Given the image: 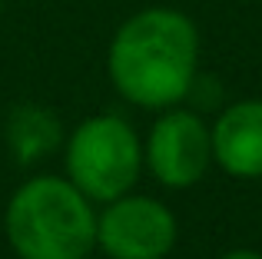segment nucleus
<instances>
[{
    "label": "nucleus",
    "instance_id": "f257e3e1",
    "mask_svg": "<svg viewBox=\"0 0 262 259\" xmlns=\"http://www.w3.org/2000/svg\"><path fill=\"white\" fill-rule=\"evenodd\" d=\"M106 73L113 90L140 110L183 103L199 77V27L176 7H143L116 27Z\"/></svg>",
    "mask_w": 262,
    "mask_h": 259
},
{
    "label": "nucleus",
    "instance_id": "f03ea898",
    "mask_svg": "<svg viewBox=\"0 0 262 259\" xmlns=\"http://www.w3.org/2000/svg\"><path fill=\"white\" fill-rule=\"evenodd\" d=\"M4 233L17 259H86L96 249V203L67 176H30L7 200Z\"/></svg>",
    "mask_w": 262,
    "mask_h": 259
},
{
    "label": "nucleus",
    "instance_id": "7ed1b4c3",
    "mask_svg": "<svg viewBox=\"0 0 262 259\" xmlns=\"http://www.w3.org/2000/svg\"><path fill=\"white\" fill-rule=\"evenodd\" d=\"M143 173V140L120 113H96L63 140V176L93 203L129 193Z\"/></svg>",
    "mask_w": 262,
    "mask_h": 259
},
{
    "label": "nucleus",
    "instance_id": "20e7f679",
    "mask_svg": "<svg viewBox=\"0 0 262 259\" xmlns=\"http://www.w3.org/2000/svg\"><path fill=\"white\" fill-rule=\"evenodd\" d=\"M179 243V220L166 203L123 193L96 213V246L106 259H166Z\"/></svg>",
    "mask_w": 262,
    "mask_h": 259
},
{
    "label": "nucleus",
    "instance_id": "39448f33",
    "mask_svg": "<svg viewBox=\"0 0 262 259\" xmlns=\"http://www.w3.org/2000/svg\"><path fill=\"white\" fill-rule=\"evenodd\" d=\"M212 166V133L196 110L183 103L160 110L143 140V169L166 189H189Z\"/></svg>",
    "mask_w": 262,
    "mask_h": 259
},
{
    "label": "nucleus",
    "instance_id": "423d86ee",
    "mask_svg": "<svg viewBox=\"0 0 262 259\" xmlns=\"http://www.w3.org/2000/svg\"><path fill=\"white\" fill-rule=\"evenodd\" d=\"M212 163L232 180H262V100L229 103L209 123Z\"/></svg>",
    "mask_w": 262,
    "mask_h": 259
},
{
    "label": "nucleus",
    "instance_id": "0eeeda50",
    "mask_svg": "<svg viewBox=\"0 0 262 259\" xmlns=\"http://www.w3.org/2000/svg\"><path fill=\"white\" fill-rule=\"evenodd\" d=\"M7 146L20 166L50 156L57 146H63V126L57 113L40 103H20L7 117Z\"/></svg>",
    "mask_w": 262,
    "mask_h": 259
},
{
    "label": "nucleus",
    "instance_id": "6e6552de",
    "mask_svg": "<svg viewBox=\"0 0 262 259\" xmlns=\"http://www.w3.org/2000/svg\"><path fill=\"white\" fill-rule=\"evenodd\" d=\"M219 259H262L259 249H249V246H239V249H226Z\"/></svg>",
    "mask_w": 262,
    "mask_h": 259
},
{
    "label": "nucleus",
    "instance_id": "1a4fd4ad",
    "mask_svg": "<svg viewBox=\"0 0 262 259\" xmlns=\"http://www.w3.org/2000/svg\"><path fill=\"white\" fill-rule=\"evenodd\" d=\"M0 10H4V0H0Z\"/></svg>",
    "mask_w": 262,
    "mask_h": 259
}]
</instances>
